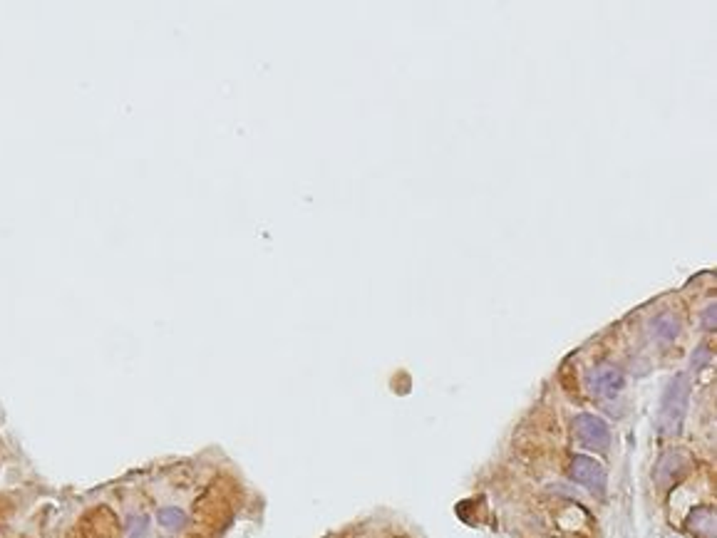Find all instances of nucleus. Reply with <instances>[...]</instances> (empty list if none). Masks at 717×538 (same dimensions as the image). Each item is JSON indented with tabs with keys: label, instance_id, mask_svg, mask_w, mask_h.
<instances>
[{
	"label": "nucleus",
	"instance_id": "obj_8",
	"mask_svg": "<svg viewBox=\"0 0 717 538\" xmlns=\"http://www.w3.org/2000/svg\"><path fill=\"white\" fill-rule=\"evenodd\" d=\"M127 533H130V538H147L149 518L144 516V514H139V516H132L130 518V526H127Z\"/></svg>",
	"mask_w": 717,
	"mask_h": 538
},
{
	"label": "nucleus",
	"instance_id": "obj_1",
	"mask_svg": "<svg viewBox=\"0 0 717 538\" xmlns=\"http://www.w3.org/2000/svg\"><path fill=\"white\" fill-rule=\"evenodd\" d=\"M688 404H690V380L688 375H675L668 382L660 399V412H657V432L665 437H673L683 427V419L688 414Z\"/></svg>",
	"mask_w": 717,
	"mask_h": 538
},
{
	"label": "nucleus",
	"instance_id": "obj_7",
	"mask_svg": "<svg viewBox=\"0 0 717 538\" xmlns=\"http://www.w3.org/2000/svg\"><path fill=\"white\" fill-rule=\"evenodd\" d=\"M157 521L162 528H172V531H176V528H181L186 523V514L181 511V509H176V506H167V509H159Z\"/></svg>",
	"mask_w": 717,
	"mask_h": 538
},
{
	"label": "nucleus",
	"instance_id": "obj_4",
	"mask_svg": "<svg viewBox=\"0 0 717 538\" xmlns=\"http://www.w3.org/2000/svg\"><path fill=\"white\" fill-rule=\"evenodd\" d=\"M625 385V375L623 370L613 367V364H601L591 372L588 377V387H591L593 395H601V397H615Z\"/></svg>",
	"mask_w": 717,
	"mask_h": 538
},
{
	"label": "nucleus",
	"instance_id": "obj_6",
	"mask_svg": "<svg viewBox=\"0 0 717 538\" xmlns=\"http://www.w3.org/2000/svg\"><path fill=\"white\" fill-rule=\"evenodd\" d=\"M653 337L655 340H660V343H670L675 335H678V320H675V316H670V313H663V316H657L655 320H653Z\"/></svg>",
	"mask_w": 717,
	"mask_h": 538
},
{
	"label": "nucleus",
	"instance_id": "obj_2",
	"mask_svg": "<svg viewBox=\"0 0 717 538\" xmlns=\"http://www.w3.org/2000/svg\"><path fill=\"white\" fill-rule=\"evenodd\" d=\"M573 432H576L578 441L588 449L604 451L611 444V430L608 424L596 414H578L573 422Z\"/></svg>",
	"mask_w": 717,
	"mask_h": 538
},
{
	"label": "nucleus",
	"instance_id": "obj_5",
	"mask_svg": "<svg viewBox=\"0 0 717 538\" xmlns=\"http://www.w3.org/2000/svg\"><path fill=\"white\" fill-rule=\"evenodd\" d=\"M688 528L700 538H715V511L710 506H700L688 516Z\"/></svg>",
	"mask_w": 717,
	"mask_h": 538
},
{
	"label": "nucleus",
	"instance_id": "obj_10",
	"mask_svg": "<svg viewBox=\"0 0 717 538\" xmlns=\"http://www.w3.org/2000/svg\"><path fill=\"white\" fill-rule=\"evenodd\" d=\"M702 323H705V330H715V305H710V308L705 310Z\"/></svg>",
	"mask_w": 717,
	"mask_h": 538
},
{
	"label": "nucleus",
	"instance_id": "obj_3",
	"mask_svg": "<svg viewBox=\"0 0 717 538\" xmlns=\"http://www.w3.org/2000/svg\"><path fill=\"white\" fill-rule=\"evenodd\" d=\"M571 479H573L576 484L586 486V489L593 491V494H604L606 479L608 476H606V469L601 462L578 454V457H573V462H571Z\"/></svg>",
	"mask_w": 717,
	"mask_h": 538
},
{
	"label": "nucleus",
	"instance_id": "obj_9",
	"mask_svg": "<svg viewBox=\"0 0 717 538\" xmlns=\"http://www.w3.org/2000/svg\"><path fill=\"white\" fill-rule=\"evenodd\" d=\"M707 362H710V350H707V345H700V348H697V353L692 355V367H695V370H700L702 364H707Z\"/></svg>",
	"mask_w": 717,
	"mask_h": 538
}]
</instances>
